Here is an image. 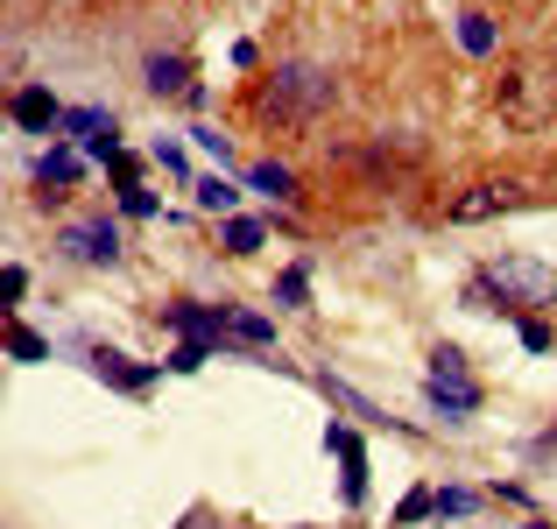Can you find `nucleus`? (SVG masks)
I'll return each mask as SVG.
<instances>
[{"mask_svg": "<svg viewBox=\"0 0 557 529\" xmlns=\"http://www.w3.org/2000/svg\"><path fill=\"white\" fill-rule=\"evenodd\" d=\"M36 176H42V184H78V176H85V163H78L71 149H50V156L36 163Z\"/></svg>", "mask_w": 557, "mask_h": 529, "instance_id": "11", "label": "nucleus"}, {"mask_svg": "<svg viewBox=\"0 0 557 529\" xmlns=\"http://www.w3.org/2000/svg\"><path fill=\"white\" fill-rule=\"evenodd\" d=\"M22 290H28V275H22V269H0V304H14Z\"/></svg>", "mask_w": 557, "mask_h": 529, "instance_id": "24", "label": "nucleus"}, {"mask_svg": "<svg viewBox=\"0 0 557 529\" xmlns=\"http://www.w3.org/2000/svg\"><path fill=\"white\" fill-rule=\"evenodd\" d=\"M219 332H233L247 346H269V318H255V311H219Z\"/></svg>", "mask_w": 557, "mask_h": 529, "instance_id": "9", "label": "nucleus"}, {"mask_svg": "<svg viewBox=\"0 0 557 529\" xmlns=\"http://www.w3.org/2000/svg\"><path fill=\"white\" fill-rule=\"evenodd\" d=\"M423 516H431V494H403V508H395V522H423Z\"/></svg>", "mask_w": 557, "mask_h": 529, "instance_id": "19", "label": "nucleus"}, {"mask_svg": "<svg viewBox=\"0 0 557 529\" xmlns=\"http://www.w3.org/2000/svg\"><path fill=\"white\" fill-rule=\"evenodd\" d=\"M494 107L508 127H550L557 121V71L550 64H508V78L494 85Z\"/></svg>", "mask_w": 557, "mask_h": 529, "instance_id": "2", "label": "nucleus"}, {"mask_svg": "<svg viewBox=\"0 0 557 529\" xmlns=\"http://www.w3.org/2000/svg\"><path fill=\"white\" fill-rule=\"evenodd\" d=\"M121 205H127V212H135V219H149V212H156V198H149V190H135V184L121 190Z\"/></svg>", "mask_w": 557, "mask_h": 529, "instance_id": "23", "label": "nucleus"}, {"mask_svg": "<svg viewBox=\"0 0 557 529\" xmlns=\"http://www.w3.org/2000/svg\"><path fill=\"white\" fill-rule=\"evenodd\" d=\"M431 374H466V353L459 346H437L431 353Z\"/></svg>", "mask_w": 557, "mask_h": 529, "instance_id": "20", "label": "nucleus"}, {"mask_svg": "<svg viewBox=\"0 0 557 529\" xmlns=\"http://www.w3.org/2000/svg\"><path fill=\"white\" fill-rule=\"evenodd\" d=\"M170 367H177V374H190V367H205V340H184L177 353H170Z\"/></svg>", "mask_w": 557, "mask_h": 529, "instance_id": "18", "label": "nucleus"}, {"mask_svg": "<svg viewBox=\"0 0 557 529\" xmlns=\"http://www.w3.org/2000/svg\"><path fill=\"white\" fill-rule=\"evenodd\" d=\"M431 403H437V409H459V417H466V409H480V389H473L466 374H431Z\"/></svg>", "mask_w": 557, "mask_h": 529, "instance_id": "7", "label": "nucleus"}, {"mask_svg": "<svg viewBox=\"0 0 557 529\" xmlns=\"http://www.w3.org/2000/svg\"><path fill=\"white\" fill-rule=\"evenodd\" d=\"M325 107H332V78L311 71V64L275 71V85L261 93V113H283V121H311V113H325Z\"/></svg>", "mask_w": 557, "mask_h": 529, "instance_id": "3", "label": "nucleus"}, {"mask_svg": "<svg viewBox=\"0 0 557 529\" xmlns=\"http://www.w3.org/2000/svg\"><path fill=\"white\" fill-rule=\"evenodd\" d=\"M304 290H311V275H304V269H289L283 283H275V297H283V304H304Z\"/></svg>", "mask_w": 557, "mask_h": 529, "instance_id": "21", "label": "nucleus"}, {"mask_svg": "<svg viewBox=\"0 0 557 529\" xmlns=\"http://www.w3.org/2000/svg\"><path fill=\"white\" fill-rule=\"evenodd\" d=\"M530 529H550V522H530Z\"/></svg>", "mask_w": 557, "mask_h": 529, "instance_id": "26", "label": "nucleus"}, {"mask_svg": "<svg viewBox=\"0 0 557 529\" xmlns=\"http://www.w3.org/2000/svg\"><path fill=\"white\" fill-rule=\"evenodd\" d=\"M494 297H502V311H544V304H557V269H544L536 255H502L466 283L473 311H494Z\"/></svg>", "mask_w": 557, "mask_h": 529, "instance_id": "1", "label": "nucleus"}, {"mask_svg": "<svg viewBox=\"0 0 557 529\" xmlns=\"http://www.w3.org/2000/svg\"><path fill=\"white\" fill-rule=\"evenodd\" d=\"M92 367H99V374H113L121 389H149V374H141V367H127L121 353H92Z\"/></svg>", "mask_w": 557, "mask_h": 529, "instance_id": "12", "label": "nucleus"}, {"mask_svg": "<svg viewBox=\"0 0 557 529\" xmlns=\"http://www.w3.org/2000/svg\"><path fill=\"white\" fill-rule=\"evenodd\" d=\"M508 205H522V184H473V190H459L451 198V226H480V219H494V212H508Z\"/></svg>", "mask_w": 557, "mask_h": 529, "instance_id": "4", "label": "nucleus"}, {"mask_svg": "<svg viewBox=\"0 0 557 529\" xmlns=\"http://www.w3.org/2000/svg\"><path fill=\"white\" fill-rule=\"evenodd\" d=\"M332 452L346 459V502H360V494H368V459H360V438L354 431H332Z\"/></svg>", "mask_w": 557, "mask_h": 529, "instance_id": "8", "label": "nucleus"}, {"mask_svg": "<svg viewBox=\"0 0 557 529\" xmlns=\"http://www.w3.org/2000/svg\"><path fill=\"white\" fill-rule=\"evenodd\" d=\"M459 42H466L473 57H487V50H494V22H487V14H466V22H459Z\"/></svg>", "mask_w": 557, "mask_h": 529, "instance_id": "16", "label": "nucleus"}, {"mask_svg": "<svg viewBox=\"0 0 557 529\" xmlns=\"http://www.w3.org/2000/svg\"><path fill=\"white\" fill-rule=\"evenodd\" d=\"M233 198H240V190H233L226 176H198V205L205 212H233Z\"/></svg>", "mask_w": 557, "mask_h": 529, "instance_id": "13", "label": "nucleus"}, {"mask_svg": "<svg viewBox=\"0 0 557 529\" xmlns=\"http://www.w3.org/2000/svg\"><path fill=\"white\" fill-rule=\"evenodd\" d=\"M64 247L78 261H113V255H121V226H113V219H85V226L64 233Z\"/></svg>", "mask_w": 557, "mask_h": 529, "instance_id": "5", "label": "nucleus"}, {"mask_svg": "<svg viewBox=\"0 0 557 529\" xmlns=\"http://www.w3.org/2000/svg\"><path fill=\"white\" fill-rule=\"evenodd\" d=\"M184 78H190L184 57H156V64H149V85H156V93H184Z\"/></svg>", "mask_w": 557, "mask_h": 529, "instance_id": "14", "label": "nucleus"}, {"mask_svg": "<svg viewBox=\"0 0 557 529\" xmlns=\"http://www.w3.org/2000/svg\"><path fill=\"white\" fill-rule=\"evenodd\" d=\"M261 247V219H226V255H255Z\"/></svg>", "mask_w": 557, "mask_h": 529, "instance_id": "15", "label": "nucleus"}, {"mask_svg": "<svg viewBox=\"0 0 557 529\" xmlns=\"http://www.w3.org/2000/svg\"><path fill=\"white\" fill-rule=\"evenodd\" d=\"M473 508V494H431V516H466Z\"/></svg>", "mask_w": 557, "mask_h": 529, "instance_id": "22", "label": "nucleus"}, {"mask_svg": "<svg viewBox=\"0 0 557 529\" xmlns=\"http://www.w3.org/2000/svg\"><path fill=\"white\" fill-rule=\"evenodd\" d=\"M14 121H22L28 135H50V127H64V113H57V99L42 93V85H28V93H14Z\"/></svg>", "mask_w": 557, "mask_h": 529, "instance_id": "6", "label": "nucleus"}, {"mask_svg": "<svg viewBox=\"0 0 557 529\" xmlns=\"http://www.w3.org/2000/svg\"><path fill=\"white\" fill-rule=\"evenodd\" d=\"M8 353H14V360H42V353H50V346H42L36 332H8Z\"/></svg>", "mask_w": 557, "mask_h": 529, "instance_id": "17", "label": "nucleus"}, {"mask_svg": "<svg viewBox=\"0 0 557 529\" xmlns=\"http://www.w3.org/2000/svg\"><path fill=\"white\" fill-rule=\"evenodd\" d=\"M522 346H530V353H544V346H550V325H536V318H522Z\"/></svg>", "mask_w": 557, "mask_h": 529, "instance_id": "25", "label": "nucleus"}, {"mask_svg": "<svg viewBox=\"0 0 557 529\" xmlns=\"http://www.w3.org/2000/svg\"><path fill=\"white\" fill-rule=\"evenodd\" d=\"M247 184L269 190V198H297V176H289L283 163H255V170H247Z\"/></svg>", "mask_w": 557, "mask_h": 529, "instance_id": "10", "label": "nucleus"}]
</instances>
